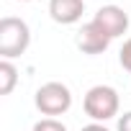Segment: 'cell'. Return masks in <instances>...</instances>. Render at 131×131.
<instances>
[{"instance_id":"1","label":"cell","mask_w":131,"mask_h":131,"mask_svg":"<svg viewBox=\"0 0 131 131\" xmlns=\"http://www.w3.org/2000/svg\"><path fill=\"white\" fill-rule=\"evenodd\" d=\"M28 41H31V34L21 18L5 16L0 21V54H3V59H13L23 54L28 49Z\"/></svg>"},{"instance_id":"2","label":"cell","mask_w":131,"mask_h":131,"mask_svg":"<svg viewBox=\"0 0 131 131\" xmlns=\"http://www.w3.org/2000/svg\"><path fill=\"white\" fill-rule=\"evenodd\" d=\"M82 108L93 121H108L118 113V93L108 85H95L88 90Z\"/></svg>"},{"instance_id":"3","label":"cell","mask_w":131,"mask_h":131,"mask_svg":"<svg viewBox=\"0 0 131 131\" xmlns=\"http://www.w3.org/2000/svg\"><path fill=\"white\" fill-rule=\"evenodd\" d=\"M70 105H72L70 88L62 82H46L36 90V108L44 116H59L64 111H70Z\"/></svg>"},{"instance_id":"7","label":"cell","mask_w":131,"mask_h":131,"mask_svg":"<svg viewBox=\"0 0 131 131\" xmlns=\"http://www.w3.org/2000/svg\"><path fill=\"white\" fill-rule=\"evenodd\" d=\"M16 82H18V72H16V67H13L8 59H3V62H0V93L8 95V93L16 88Z\"/></svg>"},{"instance_id":"10","label":"cell","mask_w":131,"mask_h":131,"mask_svg":"<svg viewBox=\"0 0 131 131\" xmlns=\"http://www.w3.org/2000/svg\"><path fill=\"white\" fill-rule=\"evenodd\" d=\"M118 131H131V111L118 118Z\"/></svg>"},{"instance_id":"11","label":"cell","mask_w":131,"mask_h":131,"mask_svg":"<svg viewBox=\"0 0 131 131\" xmlns=\"http://www.w3.org/2000/svg\"><path fill=\"white\" fill-rule=\"evenodd\" d=\"M82 131H108L105 126H100V123H90V126H85Z\"/></svg>"},{"instance_id":"9","label":"cell","mask_w":131,"mask_h":131,"mask_svg":"<svg viewBox=\"0 0 131 131\" xmlns=\"http://www.w3.org/2000/svg\"><path fill=\"white\" fill-rule=\"evenodd\" d=\"M121 64H123V67L131 72V39L121 46Z\"/></svg>"},{"instance_id":"6","label":"cell","mask_w":131,"mask_h":131,"mask_svg":"<svg viewBox=\"0 0 131 131\" xmlns=\"http://www.w3.org/2000/svg\"><path fill=\"white\" fill-rule=\"evenodd\" d=\"M85 10L82 0H49V16L57 23H75Z\"/></svg>"},{"instance_id":"8","label":"cell","mask_w":131,"mask_h":131,"mask_svg":"<svg viewBox=\"0 0 131 131\" xmlns=\"http://www.w3.org/2000/svg\"><path fill=\"white\" fill-rule=\"evenodd\" d=\"M34 131H67L64 128V123H59L57 118H44L34 126Z\"/></svg>"},{"instance_id":"5","label":"cell","mask_w":131,"mask_h":131,"mask_svg":"<svg viewBox=\"0 0 131 131\" xmlns=\"http://www.w3.org/2000/svg\"><path fill=\"white\" fill-rule=\"evenodd\" d=\"M108 44H111V36H108L95 21H90V23H85V26L80 28L77 46H80L85 54H100V51L108 49Z\"/></svg>"},{"instance_id":"12","label":"cell","mask_w":131,"mask_h":131,"mask_svg":"<svg viewBox=\"0 0 131 131\" xmlns=\"http://www.w3.org/2000/svg\"><path fill=\"white\" fill-rule=\"evenodd\" d=\"M23 3H26V0H23Z\"/></svg>"},{"instance_id":"4","label":"cell","mask_w":131,"mask_h":131,"mask_svg":"<svg viewBox=\"0 0 131 131\" xmlns=\"http://www.w3.org/2000/svg\"><path fill=\"white\" fill-rule=\"evenodd\" d=\"M93 21H95V23L111 36V39L123 36L126 28H128V16H126V10L118 8V5H103V8L95 13Z\"/></svg>"}]
</instances>
